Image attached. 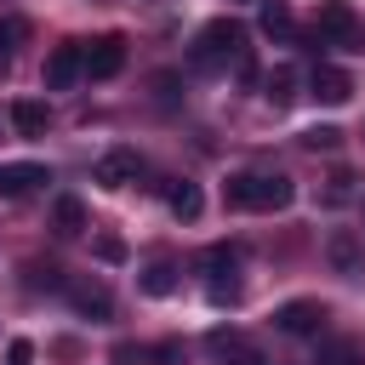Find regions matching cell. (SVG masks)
I'll list each match as a JSON object with an SVG mask.
<instances>
[{
  "label": "cell",
  "instance_id": "1",
  "mask_svg": "<svg viewBox=\"0 0 365 365\" xmlns=\"http://www.w3.org/2000/svg\"><path fill=\"white\" fill-rule=\"evenodd\" d=\"M222 200L234 211H285L297 200V182L285 171H234L222 182Z\"/></svg>",
  "mask_w": 365,
  "mask_h": 365
},
{
  "label": "cell",
  "instance_id": "2",
  "mask_svg": "<svg viewBox=\"0 0 365 365\" xmlns=\"http://www.w3.org/2000/svg\"><path fill=\"white\" fill-rule=\"evenodd\" d=\"M251 46H245V23H234V17H211L200 34H194V51H188V63L200 68V74H222L228 63H240Z\"/></svg>",
  "mask_w": 365,
  "mask_h": 365
},
{
  "label": "cell",
  "instance_id": "3",
  "mask_svg": "<svg viewBox=\"0 0 365 365\" xmlns=\"http://www.w3.org/2000/svg\"><path fill=\"white\" fill-rule=\"evenodd\" d=\"M314 40L319 46H342V51H359V17L348 0H319V17H314Z\"/></svg>",
  "mask_w": 365,
  "mask_h": 365
},
{
  "label": "cell",
  "instance_id": "4",
  "mask_svg": "<svg viewBox=\"0 0 365 365\" xmlns=\"http://www.w3.org/2000/svg\"><path fill=\"white\" fill-rule=\"evenodd\" d=\"M325 302H314V297H297V302H279L274 308V325L285 331V336H319L325 331Z\"/></svg>",
  "mask_w": 365,
  "mask_h": 365
},
{
  "label": "cell",
  "instance_id": "5",
  "mask_svg": "<svg viewBox=\"0 0 365 365\" xmlns=\"http://www.w3.org/2000/svg\"><path fill=\"white\" fill-rule=\"evenodd\" d=\"M205 348H211L217 365H262V348H257L251 336H240L234 325H217V331L205 336Z\"/></svg>",
  "mask_w": 365,
  "mask_h": 365
},
{
  "label": "cell",
  "instance_id": "6",
  "mask_svg": "<svg viewBox=\"0 0 365 365\" xmlns=\"http://www.w3.org/2000/svg\"><path fill=\"white\" fill-rule=\"evenodd\" d=\"M86 74V40H63L51 57H46V91H63Z\"/></svg>",
  "mask_w": 365,
  "mask_h": 365
},
{
  "label": "cell",
  "instance_id": "7",
  "mask_svg": "<svg viewBox=\"0 0 365 365\" xmlns=\"http://www.w3.org/2000/svg\"><path fill=\"white\" fill-rule=\"evenodd\" d=\"M143 177V154L137 148H108L97 165H91V182H103V188H125V182H137Z\"/></svg>",
  "mask_w": 365,
  "mask_h": 365
},
{
  "label": "cell",
  "instance_id": "8",
  "mask_svg": "<svg viewBox=\"0 0 365 365\" xmlns=\"http://www.w3.org/2000/svg\"><path fill=\"white\" fill-rule=\"evenodd\" d=\"M325 257H331V268H336L342 279H365V245H359V234H354V228H331Z\"/></svg>",
  "mask_w": 365,
  "mask_h": 365
},
{
  "label": "cell",
  "instance_id": "9",
  "mask_svg": "<svg viewBox=\"0 0 365 365\" xmlns=\"http://www.w3.org/2000/svg\"><path fill=\"white\" fill-rule=\"evenodd\" d=\"M63 297L74 302V314H86V319H108L114 314V297H108V285L103 279H68L63 285Z\"/></svg>",
  "mask_w": 365,
  "mask_h": 365
},
{
  "label": "cell",
  "instance_id": "10",
  "mask_svg": "<svg viewBox=\"0 0 365 365\" xmlns=\"http://www.w3.org/2000/svg\"><path fill=\"white\" fill-rule=\"evenodd\" d=\"M120 68H125V40L120 34H103V40L86 46V74L91 80H114Z\"/></svg>",
  "mask_w": 365,
  "mask_h": 365
},
{
  "label": "cell",
  "instance_id": "11",
  "mask_svg": "<svg viewBox=\"0 0 365 365\" xmlns=\"http://www.w3.org/2000/svg\"><path fill=\"white\" fill-rule=\"evenodd\" d=\"M40 182H51V171L34 165V160H11V165H0V200H23V194H34Z\"/></svg>",
  "mask_w": 365,
  "mask_h": 365
},
{
  "label": "cell",
  "instance_id": "12",
  "mask_svg": "<svg viewBox=\"0 0 365 365\" xmlns=\"http://www.w3.org/2000/svg\"><path fill=\"white\" fill-rule=\"evenodd\" d=\"M308 86H314V97H319V103H331V108H342V103L354 97V80H348V68H336V63H319Z\"/></svg>",
  "mask_w": 365,
  "mask_h": 365
},
{
  "label": "cell",
  "instance_id": "13",
  "mask_svg": "<svg viewBox=\"0 0 365 365\" xmlns=\"http://www.w3.org/2000/svg\"><path fill=\"white\" fill-rule=\"evenodd\" d=\"M165 205H171L177 222H194V217L205 211V194H200V182H171V188H165Z\"/></svg>",
  "mask_w": 365,
  "mask_h": 365
},
{
  "label": "cell",
  "instance_id": "14",
  "mask_svg": "<svg viewBox=\"0 0 365 365\" xmlns=\"http://www.w3.org/2000/svg\"><path fill=\"white\" fill-rule=\"evenodd\" d=\"M257 23H262V34H268V40H291V34H297V17H291V6H285V0H262Z\"/></svg>",
  "mask_w": 365,
  "mask_h": 365
},
{
  "label": "cell",
  "instance_id": "15",
  "mask_svg": "<svg viewBox=\"0 0 365 365\" xmlns=\"http://www.w3.org/2000/svg\"><path fill=\"white\" fill-rule=\"evenodd\" d=\"M11 125H17V137H46V125H51V114H46V103H34V97H23V103H11Z\"/></svg>",
  "mask_w": 365,
  "mask_h": 365
},
{
  "label": "cell",
  "instance_id": "16",
  "mask_svg": "<svg viewBox=\"0 0 365 365\" xmlns=\"http://www.w3.org/2000/svg\"><path fill=\"white\" fill-rule=\"evenodd\" d=\"M51 228H57V234H63V240H74V234H80V228H86V205H80V200H74V194H63V200H57V205H51Z\"/></svg>",
  "mask_w": 365,
  "mask_h": 365
},
{
  "label": "cell",
  "instance_id": "17",
  "mask_svg": "<svg viewBox=\"0 0 365 365\" xmlns=\"http://www.w3.org/2000/svg\"><path fill=\"white\" fill-rule=\"evenodd\" d=\"M314 365H365V348H359V342H348V336H336V342H319Z\"/></svg>",
  "mask_w": 365,
  "mask_h": 365
},
{
  "label": "cell",
  "instance_id": "18",
  "mask_svg": "<svg viewBox=\"0 0 365 365\" xmlns=\"http://www.w3.org/2000/svg\"><path fill=\"white\" fill-rule=\"evenodd\" d=\"M262 97H268L274 108H291V97H297V74H291V68L279 63V68H274V74L262 80Z\"/></svg>",
  "mask_w": 365,
  "mask_h": 365
},
{
  "label": "cell",
  "instance_id": "19",
  "mask_svg": "<svg viewBox=\"0 0 365 365\" xmlns=\"http://www.w3.org/2000/svg\"><path fill=\"white\" fill-rule=\"evenodd\" d=\"M143 291H148V297H171V291H177V268H171V262H148V268H143Z\"/></svg>",
  "mask_w": 365,
  "mask_h": 365
},
{
  "label": "cell",
  "instance_id": "20",
  "mask_svg": "<svg viewBox=\"0 0 365 365\" xmlns=\"http://www.w3.org/2000/svg\"><path fill=\"white\" fill-rule=\"evenodd\" d=\"M234 262H240V251H234V245H211V251L200 257V268H205L211 279H222V274H234Z\"/></svg>",
  "mask_w": 365,
  "mask_h": 365
},
{
  "label": "cell",
  "instance_id": "21",
  "mask_svg": "<svg viewBox=\"0 0 365 365\" xmlns=\"http://www.w3.org/2000/svg\"><path fill=\"white\" fill-rule=\"evenodd\" d=\"M23 274H29V279H23L29 291H63V285H68V279H63V268H51V262H46V268H40V262H29Z\"/></svg>",
  "mask_w": 365,
  "mask_h": 365
},
{
  "label": "cell",
  "instance_id": "22",
  "mask_svg": "<svg viewBox=\"0 0 365 365\" xmlns=\"http://www.w3.org/2000/svg\"><path fill=\"white\" fill-rule=\"evenodd\" d=\"M29 40V17H0V63Z\"/></svg>",
  "mask_w": 365,
  "mask_h": 365
},
{
  "label": "cell",
  "instance_id": "23",
  "mask_svg": "<svg viewBox=\"0 0 365 365\" xmlns=\"http://www.w3.org/2000/svg\"><path fill=\"white\" fill-rule=\"evenodd\" d=\"M302 143H308V148H336V143H342V131H336V125H308V131H302Z\"/></svg>",
  "mask_w": 365,
  "mask_h": 365
},
{
  "label": "cell",
  "instance_id": "24",
  "mask_svg": "<svg viewBox=\"0 0 365 365\" xmlns=\"http://www.w3.org/2000/svg\"><path fill=\"white\" fill-rule=\"evenodd\" d=\"M97 257L103 262H125V240L120 234H97Z\"/></svg>",
  "mask_w": 365,
  "mask_h": 365
},
{
  "label": "cell",
  "instance_id": "25",
  "mask_svg": "<svg viewBox=\"0 0 365 365\" xmlns=\"http://www.w3.org/2000/svg\"><path fill=\"white\" fill-rule=\"evenodd\" d=\"M211 302H240V285H234V274H228V279H211Z\"/></svg>",
  "mask_w": 365,
  "mask_h": 365
},
{
  "label": "cell",
  "instance_id": "26",
  "mask_svg": "<svg viewBox=\"0 0 365 365\" xmlns=\"http://www.w3.org/2000/svg\"><path fill=\"white\" fill-rule=\"evenodd\" d=\"M348 182H354V177H348V171H336V177H331V188H325V200H331V205H342V200H348Z\"/></svg>",
  "mask_w": 365,
  "mask_h": 365
},
{
  "label": "cell",
  "instance_id": "27",
  "mask_svg": "<svg viewBox=\"0 0 365 365\" xmlns=\"http://www.w3.org/2000/svg\"><path fill=\"white\" fill-rule=\"evenodd\" d=\"M29 359H34V342H23V336H17V342L6 348V365H29Z\"/></svg>",
  "mask_w": 365,
  "mask_h": 365
},
{
  "label": "cell",
  "instance_id": "28",
  "mask_svg": "<svg viewBox=\"0 0 365 365\" xmlns=\"http://www.w3.org/2000/svg\"><path fill=\"white\" fill-rule=\"evenodd\" d=\"M114 359H120V365H143V359H148V348H131V342H120V348H114Z\"/></svg>",
  "mask_w": 365,
  "mask_h": 365
}]
</instances>
